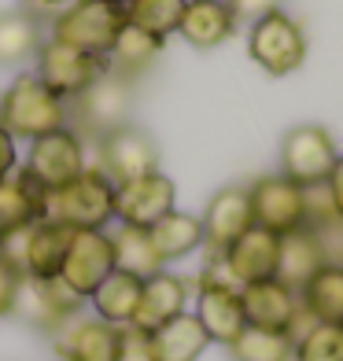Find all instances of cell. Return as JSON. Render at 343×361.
I'll list each match as a JSON object with an SVG mask.
<instances>
[{"label":"cell","instance_id":"obj_5","mask_svg":"<svg viewBox=\"0 0 343 361\" xmlns=\"http://www.w3.org/2000/svg\"><path fill=\"white\" fill-rule=\"evenodd\" d=\"M85 166H89V140L71 122L37 137V140H30L23 152V162H19V170L30 180H37L48 195L63 188L67 180H74Z\"/></svg>","mask_w":343,"mask_h":361},{"label":"cell","instance_id":"obj_11","mask_svg":"<svg viewBox=\"0 0 343 361\" xmlns=\"http://www.w3.org/2000/svg\"><path fill=\"white\" fill-rule=\"evenodd\" d=\"M34 71L48 89H52L59 100H78L81 92L100 74H107V59L104 56H89V52H78L71 44H59L52 37H44L37 56H34Z\"/></svg>","mask_w":343,"mask_h":361},{"label":"cell","instance_id":"obj_1","mask_svg":"<svg viewBox=\"0 0 343 361\" xmlns=\"http://www.w3.org/2000/svg\"><path fill=\"white\" fill-rule=\"evenodd\" d=\"M67 122H71V104L59 100L34 71H19L0 92V126L19 144L37 140Z\"/></svg>","mask_w":343,"mask_h":361},{"label":"cell","instance_id":"obj_19","mask_svg":"<svg viewBox=\"0 0 343 361\" xmlns=\"http://www.w3.org/2000/svg\"><path fill=\"white\" fill-rule=\"evenodd\" d=\"M188 299H192V281H188V276L174 273L170 266L159 269V273H152V276H144L133 324L144 328V332H155V328L167 324L170 317L185 314Z\"/></svg>","mask_w":343,"mask_h":361},{"label":"cell","instance_id":"obj_26","mask_svg":"<svg viewBox=\"0 0 343 361\" xmlns=\"http://www.w3.org/2000/svg\"><path fill=\"white\" fill-rule=\"evenodd\" d=\"M152 347H155V361H200L203 350L210 347V336L203 332L200 317L192 310H185V314H177L155 328Z\"/></svg>","mask_w":343,"mask_h":361},{"label":"cell","instance_id":"obj_18","mask_svg":"<svg viewBox=\"0 0 343 361\" xmlns=\"http://www.w3.org/2000/svg\"><path fill=\"white\" fill-rule=\"evenodd\" d=\"M277 255H281V236L263 228V225H251L248 233L236 236L218 258H222L225 273L233 276V284L243 288V284L277 276Z\"/></svg>","mask_w":343,"mask_h":361},{"label":"cell","instance_id":"obj_30","mask_svg":"<svg viewBox=\"0 0 343 361\" xmlns=\"http://www.w3.org/2000/svg\"><path fill=\"white\" fill-rule=\"evenodd\" d=\"M111 243H114V269L122 273H133V276H152L162 266V258L152 243V233L148 228H137V225H114L111 228Z\"/></svg>","mask_w":343,"mask_h":361},{"label":"cell","instance_id":"obj_2","mask_svg":"<svg viewBox=\"0 0 343 361\" xmlns=\"http://www.w3.org/2000/svg\"><path fill=\"white\" fill-rule=\"evenodd\" d=\"M122 26H126V8L111 4V0H74L63 11H56L52 19H44V37L107 59Z\"/></svg>","mask_w":343,"mask_h":361},{"label":"cell","instance_id":"obj_12","mask_svg":"<svg viewBox=\"0 0 343 361\" xmlns=\"http://www.w3.org/2000/svg\"><path fill=\"white\" fill-rule=\"evenodd\" d=\"M96 166H100L114 185H122L129 177L152 173L159 170V144L148 129H140L133 122H126L111 133L96 137Z\"/></svg>","mask_w":343,"mask_h":361},{"label":"cell","instance_id":"obj_13","mask_svg":"<svg viewBox=\"0 0 343 361\" xmlns=\"http://www.w3.org/2000/svg\"><path fill=\"white\" fill-rule=\"evenodd\" d=\"M177 207V185L162 170L129 177L114 185V225L152 228L159 218H167Z\"/></svg>","mask_w":343,"mask_h":361},{"label":"cell","instance_id":"obj_36","mask_svg":"<svg viewBox=\"0 0 343 361\" xmlns=\"http://www.w3.org/2000/svg\"><path fill=\"white\" fill-rule=\"evenodd\" d=\"M229 8H233V15L240 23H255L270 11H281L284 0H229Z\"/></svg>","mask_w":343,"mask_h":361},{"label":"cell","instance_id":"obj_33","mask_svg":"<svg viewBox=\"0 0 343 361\" xmlns=\"http://www.w3.org/2000/svg\"><path fill=\"white\" fill-rule=\"evenodd\" d=\"M185 4L188 0H133L126 8V23L140 26L144 34H152L159 41H170L185 15Z\"/></svg>","mask_w":343,"mask_h":361},{"label":"cell","instance_id":"obj_24","mask_svg":"<svg viewBox=\"0 0 343 361\" xmlns=\"http://www.w3.org/2000/svg\"><path fill=\"white\" fill-rule=\"evenodd\" d=\"M162 48H167V41H159L152 34H144L140 26L126 23L119 30V37H114L111 52H107V71L126 78V81H137V78H144L159 63Z\"/></svg>","mask_w":343,"mask_h":361},{"label":"cell","instance_id":"obj_22","mask_svg":"<svg viewBox=\"0 0 343 361\" xmlns=\"http://www.w3.org/2000/svg\"><path fill=\"white\" fill-rule=\"evenodd\" d=\"M41 218H48V192L37 180H30L23 170L0 180V243Z\"/></svg>","mask_w":343,"mask_h":361},{"label":"cell","instance_id":"obj_4","mask_svg":"<svg viewBox=\"0 0 343 361\" xmlns=\"http://www.w3.org/2000/svg\"><path fill=\"white\" fill-rule=\"evenodd\" d=\"M48 218L71 228H111L114 225V180L89 162L74 180L48 195Z\"/></svg>","mask_w":343,"mask_h":361},{"label":"cell","instance_id":"obj_15","mask_svg":"<svg viewBox=\"0 0 343 361\" xmlns=\"http://www.w3.org/2000/svg\"><path fill=\"white\" fill-rule=\"evenodd\" d=\"M85 302L71 295L59 281H37V276H23L19 281V295H15V310L11 317L26 321L30 328L52 336L63 321H71L74 314H81Z\"/></svg>","mask_w":343,"mask_h":361},{"label":"cell","instance_id":"obj_21","mask_svg":"<svg viewBox=\"0 0 343 361\" xmlns=\"http://www.w3.org/2000/svg\"><path fill=\"white\" fill-rule=\"evenodd\" d=\"M240 299H243V317H248V324H255V328L288 332L296 314H299V291L288 288L284 281H277V276L243 284Z\"/></svg>","mask_w":343,"mask_h":361},{"label":"cell","instance_id":"obj_8","mask_svg":"<svg viewBox=\"0 0 343 361\" xmlns=\"http://www.w3.org/2000/svg\"><path fill=\"white\" fill-rule=\"evenodd\" d=\"M129 111H133V81L107 71L78 100H71V126L85 140H96V137L111 133V129L126 126Z\"/></svg>","mask_w":343,"mask_h":361},{"label":"cell","instance_id":"obj_38","mask_svg":"<svg viewBox=\"0 0 343 361\" xmlns=\"http://www.w3.org/2000/svg\"><path fill=\"white\" fill-rule=\"evenodd\" d=\"M325 188H329V200H332V207H336V214L343 218V147H339V155H336L332 173L325 177Z\"/></svg>","mask_w":343,"mask_h":361},{"label":"cell","instance_id":"obj_14","mask_svg":"<svg viewBox=\"0 0 343 361\" xmlns=\"http://www.w3.org/2000/svg\"><path fill=\"white\" fill-rule=\"evenodd\" d=\"M251 195V218L255 225L284 236L291 228L306 225V188L288 180L284 173H263L248 185Z\"/></svg>","mask_w":343,"mask_h":361},{"label":"cell","instance_id":"obj_23","mask_svg":"<svg viewBox=\"0 0 343 361\" xmlns=\"http://www.w3.org/2000/svg\"><path fill=\"white\" fill-rule=\"evenodd\" d=\"M44 41V19H37L26 8L0 11V67H26L34 63L37 48Z\"/></svg>","mask_w":343,"mask_h":361},{"label":"cell","instance_id":"obj_35","mask_svg":"<svg viewBox=\"0 0 343 361\" xmlns=\"http://www.w3.org/2000/svg\"><path fill=\"white\" fill-rule=\"evenodd\" d=\"M19 281H23V273L15 269L4 255H0V321L11 317V310H15V295H19Z\"/></svg>","mask_w":343,"mask_h":361},{"label":"cell","instance_id":"obj_31","mask_svg":"<svg viewBox=\"0 0 343 361\" xmlns=\"http://www.w3.org/2000/svg\"><path fill=\"white\" fill-rule=\"evenodd\" d=\"M225 350L233 361H291V336L248 324Z\"/></svg>","mask_w":343,"mask_h":361},{"label":"cell","instance_id":"obj_37","mask_svg":"<svg viewBox=\"0 0 343 361\" xmlns=\"http://www.w3.org/2000/svg\"><path fill=\"white\" fill-rule=\"evenodd\" d=\"M23 162V152H19V140H15L4 126H0V180H8Z\"/></svg>","mask_w":343,"mask_h":361},{"label":"cell","instance_id":"obj_32","mask_svg":"<svg viewBox=\"0 0 343 361\" xmlns=\"http://www.w3.org/2000/svg\"><path fill=\"white\" fill-rule=\"evenodd\" d=\"M291 361H343V324L310 321L291 339Z\"/></svg>","mask_w":343,"mask_h":361},{"label":"cell","instance_id":"obj_39","mask_svg":"<svg viewBox=\"0 0 343 361\" xmlns=\"http://www.w3.org/2000/svg\"><path fill=\"white\" fill-rule=\"evenodd\" d=\"M67 4H74V0H23L26 11H34L37 19H52L56 11H63Z\"/></svg>","mask_w":343,"mask_h":361},{"label":"cell","instance_id":"obj_40","mask_svg":"<svg viewBox=\"0 0 343 361\" xmlns=\"http://www.w3.org/2000/svg\"><path fill=\"white\" fill-rule=\"evenodd\" d=\"M111 4H119V8H129V4H133V0H111Z\"/></svg>","mask_w":343,"mask_h":361},{"label":"cell","instance_id":"obj_9","mask_svg":"<svg viewBox=\"0 0 343 361\" xmlns=\"http://www.w3.org/2000/svg\"><path fill=\"white\" fill-rule=\"evenodd\" d=\"M336 155H339V144L325 126L318 122H303V126H291L284 140H281V170L288 180L310 188V185H325V177L332 173L336 166Z\"/></svg>","mask_w":343,"mask_h":361},{"label":"cell","instance_id":"obj_29","mask_svg":"<svg viewBox=\"0 0 343 361\" xmlns=\"http://www.w3.org/2000/svg\"><path fill=\"white\" fill-rule=\"evenodd\" d=\"M299 306L314 321L343 324V262H325V266L299 288Z\"/></svg>","mask_w":343,"mask_h":361},{"label":"cell","instance_id":"obj_3","mask_svg":"<svg viewBox=\"0 0 343 361\" xmlns=\"http://www.w3.org/2000/svg\"><path fill=\"white\" fill-rule=\"evenodd\" d=\"M192 314L200 317L203 332L210 336V343H222L229 347L243 328H248V317H243V299H240V288L233 284V276L225 273L222 258L210 255L203 273L195 276L192 284Z\"/></svg>","mask_w":343,"mask_h":361},{"label":"cell","instance_id":"obj_27","mask_svg":"<svg viewBox=\"0 0 343 361\" xmlns=\"http://www.w3.org/2000/svg\"><path fill=\"white\" fill-rule=\"evenodd\" d=\"M152 243L162 258V266H174L195 251H203V221L200 214H188V210H170L167 218H159L152 228Z\"/></svg>","mask_w":343,"mask_h":361},{"label":"cell","instance_id":"obj_7","mask_svg":"<svg viewBox=\"0 0 343 361\" xmlns=\"http://www.w3.org/2000/svg\"><path fill=\"white\" fill-rule=\"evenodd\" d=\"M74 228L63 225L59 218H41L34 225H26L23 233L8 236L0 243V255H4L23 276H37V281H56L63 269V258H67Z\"/></svg>","mask_w":343,"mask_h":361},{"label":"cell","instance_id":"obj_20","mask_svg":"<svg viewBox=\"0 0 343 361\" xmlns=\"http://www.w3.org/2000/svg\"><path fill=\"white\" fill-rule=\"evenodd\" d=\"M236 30L240 19L229 8V0H188L181 23H177V37L192 44L195 52H210V48L233 41Z\"/></svg>","mask_w":343,"mask_h":361},{"label":"cell","instance_id":"obj_6","mask_svg":"<svg viewBox=\"0 0 343 361\" xmlns=\"http://www.w3.org/2000/svg\"><path fill=\"white\" fill-rule=\"evenodd\" d=\"M306 30L281 8L248 23V56L270 78H288L306 63Z\"/></svg>","mask_w":343,"mask_h":361},{"label":"cell","instance_id":"obj_10","mask_svg":"<svg viewBox=\"0 0 343 361\" xmlns=\"http://www.w3.org/2000/svg\"><path fill=\"white\" fill-rule=\"evenodd\" d=\"M114 273V243H111V228H74L67 258L56 281L78 295L81 302L100 288L107 276Z\"/></svg>","mask_w":343,"mask_h":361},{"label":"cell","instance_id":"obj_16","mask_svg":"<svg viewBox=\"0 0 343 361\" xmlns=\"http://www.w3.org/2000/svg\"><path fill=\"white\" fill-rule=\"evenodd\" d=\"M48 339L59 361H114L119 354V324H107L85 310L63 321Z\"/></svg>","mask_w":343,"mask_h":361},{"label":"cell","instance_id":"obj_28","mask_svg":"<svg viewBox=\"0 0 343 361\" xmlns=\"http://www.w3.org/2000/svg\"><path fill=\"white\" fill-rule=\"evenodd\" d=\"M140 276L133 273H122V269H114L107 281L96 288L85 306H89V314H96L100 321L107 324H133V314H137V302H140Z\"/></svg>","mask_w":343,"mask_h":361},{"label":"cell","instance_id":"obj_25","mask_svg":"<svg viewBox=\"0 0 343 361\" xmlns=\"http://www.w3.org/2000/svg\"><path fill=\"white\" fill-rule=\"evenodd\" d=\"M325 251H321V240L310 225L303 228H291V233L281 236V255H277V281H284L288 288H303L310 276H314L325 266Z\"/></svg>","mask_w":343,"mask_h":361},{"label":"cell","instance_id":"obj_34","mask_svg":"<svg viewBox=\"0 0 343 361\" xmlns=\"http://www.w3.org/2000/svg\"><path fill=\"white\" fill-rule=\"evenodd\" d=\"M114 361H155L152 347V332H144L137 324H122L119 328V354Z\"/></svg>","mask_w":343,"mask_h":361},{"label":"cell","instance_id":"obj_17","mask_svg":"<svg viewBox=\"0 0 343 361\" xmlns=\"http://www.w3.org/2000/svg\"><path fill=\"white\" fill-rule=\"evenodd\" d=\"M200 221H203V247H207V255H222L236 236H243L255 225L248 185H225V188H218L207 200Z\"/></svg>","mask_w":343,"mask_h":361}]
</instances>
